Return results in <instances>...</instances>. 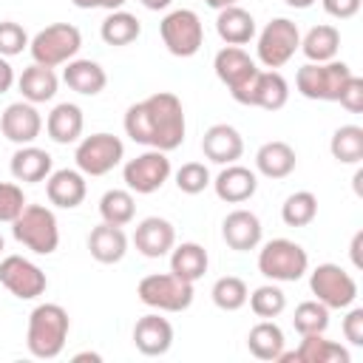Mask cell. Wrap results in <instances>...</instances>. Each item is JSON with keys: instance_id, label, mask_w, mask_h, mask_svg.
I'll return each mask as SVG.
<instances>
[{"instance_id": "36", "label": "cell", "mask_w": 363, "mask_h": 363, "mask_svg": "<svg viewBox=\"0 0 363 363\" xmlns=\"http://www.w3.org/2000/svg\"><path fill=\"white\" fill-rule=\"evenodd\" d=\"M329 150L340 164H360V159H363V128L360 125H340L332 133Z\"/></svg>"}, {"instance_id": "12", "label": "cell", "mask_w": 363, "mask_h": 363, "mask_svg": "<svg viewBox=\"0 0 363 363\" xmlns=\"http://www.w3.org/2000/svg\"><path fill=\"white\" fill-rule=\"evenodd\" d=\"M170 173H173V167H170L167 153L156 150V147H147L136 159H128L122 167V179L128 184V190L139 193V196H150V193L162 190L164 182L170 179Z\"/></svg>"}, {"instance_id": "56", "label": "cell", "mask_w": 363, "mask_h": 363, "mask_svg": "<svg viewBox=\"0 0 363 363\" xmlns=\"http://www.w3.org/2000/svg\"><path fill=\"white\" fill-rule=\"evenodd\" d=\"M0 252H3V235H0Z\"/></svg>"}, {"instance_id": "47", "label": "cell", "mask_w": 363, "mask_h": 363, "mask_svg": "<svg viewBox=\"0 0 363 363\" xmlns=\"http://www.w3.org/2000/svg\"><path fill=\"white\" fill-rule=\"evenodd\" d=\"M14 82H17V77H14V68H11L9 57H0V94H6Z\"/></svg>"}, {"instance_id": "7", "label": "cell", "mask_w": 363, "mask_h": 363, "mask_svg": "<svg viewBox=\"0 0 363 363\" xmlns=\"http://www.w3.org/2000/svg\"><path fill=\"white\" fill-rule=\"evenodd\" d=\"M136 295L145 306L159 309V312H184L193 303V284L182 281L173 272H153L145 275L136 286Z\"/></svg>"}, {"instance_id": "15", "label": "cell", "mask_w": 363, "mask_h": 363, "mask_svg": "<svg viewBox=\"0 0 363 363\" xmlns=\"http://www.w3.org/2000/svg\"><path fill=\"white\" fill-rule=\"evenodd\" d=\"M286 99H289V82L272 68H267V71L258 68V74L252 77V82L235 102L250 105V108H264V111H281L286 105Z\"/></svg>"}, {"instance_id": "2", "label": "cell", "mask_w": 363, "mask_h": 363, "mask_svg": "<svg viewBox=\"0 0 363 363\" xmlns=\"http://www.w3.org/2000/svg\"><path fill=\"white\" fill-rule=\"evenodd\" d=\"M71 318L60 303H40L28 315V329H26V346L34 357L40 360H54L62 354L65 340H68Z\"/></svg>"}, {"instance_id": "41", "label": "cell", "mask_w": 363, "mask_h": 363, "mask_svg": "<svg viewBox=\"0 0 363 363\" xmlns=\"http://www.w3.org/2000/svg\"><path fill=\"white\" fill-rule=\"evenodd\" d=\"M176 187L187 196H199L210 187V170L204 162H187L176 170Z\"/></svg>"}, {"instance_id": "10", "label": "cell", "mask_w": 363, "mask_h": 363, "mask_svg": "<svg viewBox=\"0 0 363 363\" xmlns=\"http://www.w3.org/2000/svg\"><path fill=\"white\" fill-rule=\"evenodd\" d=\"M122 159H125V145H122V139L113 136V133H105V130L79 139V142H77V150H74L77 170L85 173V176H105V173H111Z\"/></svg>"}, {"instance_id": "6", "label": "cell", "mask_w": 363, "mask_h": 363, "mask_svg": "<svg viewBox=\"0 0 363 363\" xmlns=\"http://www.w3.org/2000/svg\"><path fill=\"white\" fill-rule=\"evenodd\" d=\"M309 269V255L301 244L289 238H272L258 250V272L269 281L286 284L303 278Z\"/></svg>"}, {"instance_id": "31", "label": "cell", "mask_w": 363, "mask_h": 363, "mask_svg": "<svg viewBox=\"0 0 363 363\" xmlns=\"http://www.w3.org/2000/svg\"><path fill=\"white\" fill-rule=\"evenodd\" d=\"M210 267V258H207V250L196 241H182V244H173L170 250V272L179 275L182 281H190L196 284Z\"/></svg>"}, {"instance_id": "33", "label": "cell", "mask_w": 363, "mask_h": 363, "mask_svg": "<svg viewBox=\"0 0 363 363\" xmlns=\"http://www.w3.org/2000/svg\"><path fill=\"white\" fill-rule=\"evenodd\" d=\"M337 48H340V31L329 23H320L309 28L306 37H301V51L309 62H329L337 57Z\"/></svg>"}, {"instance_id": "19", "label": "cell", "mask_w": 363, "mask_h": 363, "mask_svg": "<svg viewBox=\"0 0 363 363\" xmlns=\"http://www.w3.org/2000/svg\"><path fill=\"white\" fill-rule=\"evenodd\" d=\"M133 244L145 258H162L176 244V227L162 216H147L136 224Z\"/></svg>"}, {"instance_id": "16", "label": "cell", "mask_w": 363, "mask_h": 363, "mask_svg": "<svg viewBox=\"0 0 363 363\" xmlns=\"http://www.w3.org/2000/svg\"><path fill=\"white\" fill-rule=\"evenodd\" d=\"M0 130L14 145H34V139L43 130V116H40L37 105L20 99V102H11L0 113Z\"/></svg>"}, {"instance_id": "17", "label": "cell", "mask_w": 363, "mask_h": 363, "mask_svg": "<svg viewBox=\"0 0 363 363\" xmlns=\"http://www.w3.org/2000/svg\"><path fill=\"white\" fill-rule=\"evenodd\" d=\"M210 184H213V190H216V196L221 201H227V204H244V201H250L255 196L258 176H255V170L233 162V164H224L221 173Z\"/></svg>"}, {"instance_id": "18", "label": "cell", "mask_w": 363, "mask_h": 363, "mask_svg": "<svg viewBox=\"0 0 363 363\" xmlns=\"http://www.w3.org/2000/svg\"><path fill=\"white\" fill-rule=\"evenodd\" d=\"M221 235L227 241L230 250L235 252H250L261 244V235H264V227H261V218L252 213V210H233L224 216L221 221Z\"/></svg>"}, {"instance_id": "44", "label": "cell", "mask_w": 363, "mask_h": 363, "mask_svg": "<svg viewBox=\"0 0 363 363\" xmlns=\"http://www.w3.org/2000/svg\"><path fill=\"white\" fill-rule=\"evenodd\" d=\"M337 102H340L349 113H360V111H363V79L352 74V77L346 79V85H343Z\"/></svg>"}, {"instance_id": "13", "label": "cell", "mask_w": 363, "mask_h": 363, "mask_svg": "<svg viewBox=\"0 0 363 363\" xmlns=\"http://www.w3.org/2000/svg\"><path fill=\"white\" fill-rule=\"evenodd\" d=\"M0 284L20 301H34L48 289L45 272L23 255H6L0 261Z\"/></svg>"}, {"instance_id": "35", "label": "cell", "mask_w": 363, "mask_h": 363, "mask_svg": "<svg viewBox=\"0 0 363 363\" xmlns=\"http://www.w3.org/2000/svg\"><path fill=\"white\" fill-rule=\"evenodd\" d=\"M99 216H102L105 224H116V227L130 224L133 216H136L133 193L130 190H119V187L102 193V199H99Z\"/></svg>"}, {"instance_id": "40", "label": "cell", "mask_w": 363, "mask_h": 363, "mask_svg": "<svg viewBox=\"0 0 363 363\" xmlns=\"http://www.w3.org/2000/svg\"><path fill=\"white\" fill-rule=\"evenodd\" d=\"M292 326L301 335H318L329 329V309L320 301H301L292 315Z\"/></svg>"}, {"instance_id": "38", "label": "cell", "mask_w": 363, "mask_h": 363, "mask_svg": "<svg viewBox=\"0 0 363 363\" xmlns=\"http://www.w3.org/2000/svg\"><path fill=\"white\" fill-rule=\"evenodd\" d=\"M247 295H250V289H247L244 278H238V275H224V278H218V281L213 284V289H210L213 303H216L218 309H224V312L241 309V306L247 303Z\"/></svg>"}, {"instance_id": "5", "label": "cell", "mask_w": 363, "mask_h": 363, "mask_svg": "<svg viewBox=\"0 0 363 363\" xmlns=\"http://www.w3.org/2000/svg\"><path fill=\"white\" fill-rule=\"evenodd\" d=\"M79 48H82V34L71 23H51L43 31H37L28 43L31 60L45 68L65 65L68 60H74L79 54Z\"/></svg>"}, {"instance_id": "9", "label": "cell", "mask_w": 363, "mask_h": 363, "mask_svg": "<svg viewBox=\"0 0 363 363\" xmlns=\"http://www.w3.org/2000/svg\"><path fill=\"white\" fill-rule=\"evenodd\" d=\"M298 48H301V31H298V26L292 20H286V17H275L258 34L255 54H258V62L264 68L278 71L281 65H286L295 57Z\"/></svg>"}, {"instance_id": "37", "label": "cell", "mask_w": 363, "mask_h": 363, "mask_svg": "<svg viewBox=\"0 0 363 363\" xmlns=\"http://www.w3.org/2000/svg\"><path fill=\"white\" fill-rule=\"evenodd\" d=\"M318 216V199L312 190H295L281 204V218L286 227H309Z\"/></svg>"}, {"instance_id": "42", "label": "cell", "mask_w": 363, "mask_h": 363, "mask_svg": "<svg viewBox=\"0 0 363 363\" xmlns=\"http://www.w3.org/2000/svg\"><path fill=\"white\" fill-rule=\"evenodd\" d=\"M28 34L14 20H0V57H17L28 48Z\"/></svg>"}, {"instance_id": "1", "label": "cell", "mask_w": 363, "mask_h": 363, "mask_svg": "<svg viewBox=\"0 0 363 363\" xmlns=\"http://www.w3.org/2000/svg\"><path fill=\"white\" fill-rule=\"evenodd\" d=\"M125 133L133 142L164 150V153L182 147L184 133H187L182 99L170 91H156L145 96L142 102H133L125 111Z\"/></svg>"}, {"instance_id": "53", "label": "cell", "mask_w": 363, "mask_h": 363, "mask_svg": "<svg viewBox=\"0 0 363 363\" xmlns=\"http://www.w3.org/2000/svg\"><path fill=\"white\" fill-rule=\"evenodd\" d=\"M74 360H96V363H99L102 357H99L96 352H79V354H74Z\"/></svg>"}, {"instance_id": "8", "label": "cell", "mask_w": 363, "mask_h": 363, "mask_svg": "<svg viewBox=\"0 0 363 363\" xmlns=\"http://www.w3.org/2000/svg\"><path fill=\"white\" fill-rule=\"evenodd\" d=\"M159 34L164 48L173 57H193L199 54L201 43H204V26L201 17L193 9H173L162 17L159 23Z\"/></svg>"}, {"instance_id": "4", "label": "cell", "mask_w": 363, "mask_h": 363, "mask_svg": "<svg viewBox=\"0 0 363 363\" xmlns=\"http://www.w3.org/2000/svg\"><path fill=\"white\" fill-rule=\"evenodd\" d=\"M352 77V68L343 60H329V62H306L295 74V88L306 99L318 102H337L346 79Z\"/></svg>"}, {"instance_id": "54", "label": "cell", "mask_w": 363, "mask_h": 363, "mask_svg": "<svg viewBox=\"0 0 363 363\" xmlns=\"http://www.w3.org/2000/svg\"><path fill=\"white\" fill-rule=\"evenodd\" d=\"M286 6H292V9H309L315 0H284Z\"/></svg>"}, {"instance_id": "24", "label": "cell", "mask_w": 363, "mask_h": 363, "mask_svg": "<svg viewBox=\"0 0 363 363\" xmlns=\"http://www.w3.org/2000/svg\"><path fill=\"white\" fill-rule=\"evenodd\" d=\"M11 176L14 182H23V184H37V182H45L54 170V159L48 150L37 147V145H20L11 156Z\"/></svg>"}, {"instance_id": "21", "label": "cell", "mask_w": 363, "mask_h": 363, "mask_svg": "<svg viewBox=\"0 0 363 363\" xmlns=\"http://www.w3.org/2000/svg\"><path fill=\"white\" fill-rule=\"evenodd\" d=\"M133 346L145 357L167 354L170 346H173V326H170V320L162 318V315H156V312L139 318L136 326H133Z\"/></svg>"}, {"instance_id": "39", "label": "cell", "mask_w": 363, "mask_h": 363, "mask_svg": "<svg viewBox=\"0 0 363 363\" xmlns=\"http://www.w3.org/2000/svg\"><path fill=\"white\" fill-rule=\"evenodd\" d=\"M247 301H250V309H252L258 318H264V320H272V318H278V315L286 309V295H284L281 286H275V281L255 286V289L247 295Z\"/></svg>"}, {"instance_id": "22", "label": "cell", "mask_w": 363, "mask_h": 363, "mask_svg": "<svg viewBox=\"0 0 363 363\" xmlns=\"http://www.w3.org/2000/svg\"><path fill=\"white\" fill-rule=\"evenodd\" d=\"M85 193H88V182L85 173L79 170L62 167V170H51V176L45 179V196L54 207L74 210L85 201Z\"/></svg>"}, {"instance_id": "34", "label": "cell", "mask_w": 363, "mask_h": 363, "mask_svg": "<svg viewBox=\"0 0 363 363\" xmlns=\"http://www.w3.org/2000/svg\"><path fill=\"white\" fill-rule=\"evenodd\" d=\"M139 34H142V23L136 20V14H130L125 9L108 11V17L99 26V37L108 45H130Z\"/></svg>"}, {"instance_id": "11", "label": "cell", "mask_w": 363, "mask_h": 363, "mask_svg": "<svg viewBox=\"0 0 363 363\" xmlns=\"http://www.w3.org/2000/svg\"><path fill=\"white\" fill-rule=\"evenodd\" d=\"M309 289L326 309H349L357 298V281L340 264H318L309 272Z\"/></svg>"}, {"instance_id": "43", "label": "cell", "mask_w": 363, "mask_h": 363, "mask_svg": "<svg viewBox=\"0 0 363 363\" xmlns=\"http://www.w3.org/2000/svg\"><path fill=\"white\" fill-rule=\"evenodd\" d=\"M26 196H23V187L14 184V182H0V221H14L23 207H26Z\"/></svg>"}, {"instance_id": "30", "label": "cell", "mask_w": 363, "mask_h": 363, "mask_svg": "<svg viewBox=\"0 0 363 363\" xmlns=\"http://www.w3.org/2000/svg\"><path fill=\"white\" fill-rule=\"evenodd\" d=\"M216 31L227 45H247L255 37V17L241 6H227L216 17Z\"/></svg>"}, {"instance_id": "51", "label": "cell", "mask_w": 363, "mask_h": 363, "mask_svg": "<svg viewBox=\"0 0 363 363\" xmlns=\"http://www.w3.org/2000/svg\"><path fill=\"white\" fill-rule=\"evenodd\" d=\"M128 0H99V6L102 9H108V11H116V9H122Z\"/></svg>"}, {"instance_id": "26", "label": "cell", "mask_w": 363, "mask_h": 363, "mask_svg": "<svg viewBox=\"0 0 363 363\" xmlns=\"http://www.w3.org/2000/svg\"><path fill=\"white\" fill-rule=\"evenodd\" d=\"M82 128H85V116H82V108L74 105V102H60V105H54L51 113H48V119H45V133H48V139L57 142V145L79 142Z\"/></svg>"}, {"instance_id": "25", "label": "cell", "mask_w": 363, "mask_h": 363, "mask_svg": "<svg viewBox=\"0 0 363 363\" xmlns=\"http://www.w3.org/2000/svg\"><path fill=\"white\" fill-rule=\"evenodd\" d=\"M62 82H65L71 91L82 94V96H96V94L105 91L108 74H105V68H102L99 62H94V60H77V57H74V60H68L65 68H62Z\"/></svg>"}, {"instance_id": "23", "label": "cell", "mask_w": 363, "mask_h": 363, "mask_svg": "<svg viewBox=\"0 0 363 363\" xmlns=\"http://www.w3.org/2000/svg\"><path fill=\"white\" fill-rule=\"evenodd\" d=\"M301 346L295 352H281L278 354V363L284 360H295V363H349V349L335 343V340H326L323 332L318 335H301Z\"/></svg>"}, {"instance_id": "27", "label": "cell", "mask_w": 363, "mask_h": 363, "mask_svg": "<svg viewBox=\"0 0 363 363\" xmlns=\"http://www.w3.org/2000/svg\"><path fill=\"white\" fill-rule=\"evenodd\" d=\"M88 252L99 264H119L128 252V235L116 224H99L88 233Z\"/></svg>"}, {"instance_id": "20", "label": "cell", "mask_w": 363, "mask_h": 363, "mask_svg": "<svg viewBox=\"0 0 363 363\" xmlns=\"http://www.w3.org/2000/svg\"><path fill=\"white\" fill-rule=\"evenodd\" d=\"M201 153H204V159H210L216 164H233L244 153V139H241V133L233 125L218 122V125H210L204 130V136H201Z\"/></svg>"}, {"instance_id": "3", "label": "cell", "mask_w": 363, "mask_h": 363, "mask_svg": "<svg viewBox=\"0 0 363 363\" xmlns=\"http://www.w3.org/2000/svg\"><path fill=\"white\" fill-rule=\"evenodd\" d=\"M11 233L26 250L37 255H51L60 247V224L54 210L45 204H26L23 213L11 221Z\"/></svg>"}, {"instance_id": "45", "label": "cell", "mask_w": 363, "mask_h": 363, "mask_svg": "<svg viewBox=\"0 0 363 363\" xmlns=\"http://www.w3.org/2000/svg\"><path fill=\"white\" fill-rule=\"evenodd\" d=\"M343 337L352 346H363V309L360 306H349L343 318Z\"/></svg>"}, {"instance_id": "28", "label": "cell", "mask_w": 363, "mask_h": 363, "mask_svg": "<svg viewBox=\"0 0 363 363\" xmlns=\"http://www.w3.org/2000/svg\"><path fill=\"white\" fill-rule=\"evenodd\" d=\"M298 164V156H295V147L289 142H281V139H272V142H264L255 153V170L267 179H286Z\"/></svg>"}, {"instance_id": "46", "label": "cell", "mask_w": 363, "mask_h": 363, "mask_svg": "<svg viewBox=\"0 0 363 363\" xmlns=\"http://www.w3.org/2000/svg\"><path fill=\"white\" fill-rule=\"evenodd\" d=\"M320 3H323V11L337 20H349L360 11V0H320Z\"/></svg>"}, {"instance_id": "29", "label": "cell", "mask_w": 363, "mask_h": 363, "mask_svg": "<svg viewBox=\"0 0 363 363\" xmlns=\"http://www.w3.org/2000/svg\"><path fill=\"white\" fill-rule=\"evenodd\" d=\"M57 85H60V79H57L54 68H45V65H40V62H31V65L23 68V74L17 77V88H20L23 99L31 102V105H40V102L54 99Z\"/></svg>"}, {"instance_id": "49", "label": "cell", "mask_w": 363, "mask_h": 363, "mask_svg": "<svg viewBox=\"0 0 363 363\" xmlns=\"http://www.w3.org/2000/svg\"><path fill=\"white\" fill-rule=\"evenodd\" d=\"M139 3H142L147 11H162V9H167L173 0H139Z\"/></svg>"}, {"instance_id": "52", "label": "cell", "mask_w": 363, "mask_h": 363, "mask_svg": "<svg viewBox=\"0 0 363 363\" xmlns=\"http://www.w3.org/2000/svg\"><path fill=\"white\" fill-rule=\"evenodd\" d=\"M77 9H99V0H71Z\"/></svg>"}, {"instance_id": "48", "label": "cell", "mask_w": 363, "mask_h": 363, "mask_svg": "<svg viewBox=\"0 0 363 363\" xmlns=\"http://www.w3.org/2000/svg\"><path fill=\"white\" fill-rule=\"evenodd\" d=\"M360 247H363V230H357L354 233V238H352V247H349V255H352V264L360 269L363 267V258H360Z\"/></svg>"}, {"instance_id": "50", "label": "cell", "mask_w": 363, "mask_h": 363, "mask_svg": "<svg viewBox=\"0 0 363 363\" xmlns=\"http://www.w3.org/2000/svg\"><path fill=\"white\" fill-rule=\"evenodd\" d=\"M210 9H216V11H221V9H227V6H238V0H204Z\"/></svg>"}, {"instance_id": "55", "label": "cell", "mask_w": 363, "mask_h": 363, "mask_svg": "<svg viewBox=\"0 0 363 363\" xmlns=\"http://www.w3.org/2000/svg\"><path fill=\"white\" fill-rule=\"evenodd\" d=\"M360 182H363V170H357V173H354V193H357V196H363V190H360Z\"/></svg>"}, {"instance_id": "32", "label": "cell", "mask_w": 363, "mask_h": 363, "mask_svg": "<svg viewBox=\"0 0 363 363\" xmlns=\"http://www.w3.org/2000/svg\"><path fill=\"white\" fill-rule=\"evenodd\" d=\"M284 346H286L284 329H281L275 320H264V318H261V320L250 329V335H247V349H250V354L258 357V360H267V363H275L278 354L284 352Z\"/></svg>"}, {"instance_id": "14", "label": "cell", "mask_w": 363, "mask_h": 363, "mask_svg": "<svg viewBox=\"0 0 363 363\" xmlns=\"http://www.w3.org/2000/svg\"><path fill=\"white\" fill-rule=\"evenodd\" d=\"M213 68H216V77L227 85V91H230L233 99H238V96L247 91V85L252 82V77L258 74L255 60H252L241 45H224V48L216 54Z\"/></svg>"}]
</instances>
